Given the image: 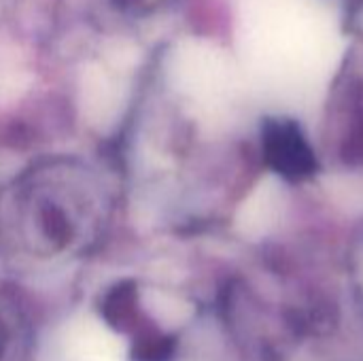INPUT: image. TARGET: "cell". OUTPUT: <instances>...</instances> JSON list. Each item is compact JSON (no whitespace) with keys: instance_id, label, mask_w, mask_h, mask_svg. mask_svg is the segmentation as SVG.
Wrapping results in <instances>:
<instances>
[{"instance_id":"obj_1","label":"cell","mask_w":363,"mask_h":361,"mask_svg":"<svg viewBox=\"0 0 363 361\" xmlns=\"http://www.w3.org/2000/svg\"><path fill=\"white\" fill-rule=\"evenodd\" d=\"M115 2H121V4H130V2H134V0H115Z\"/></svg>"}]
</instances>
